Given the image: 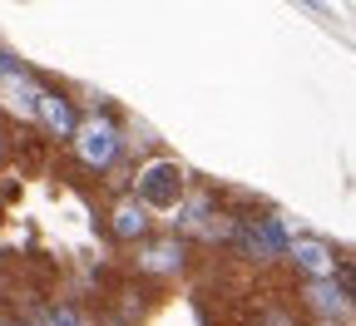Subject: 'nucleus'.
Instances as JSON below:
<instances>
[{"mask_svg":"<svg viewBox=\"0 0 356 326\" xmlns=\"http://www.w3.org/2000/svg\"><path fill=\"white\" fill-rule=\"evenodd\" d=\"M70 144H74V154H79L84 168L104 173L119 158V149H124V133H119V124L109 114H89V119H79V129H74Z\"/></svg>","mask_w":356,"mask_h":326,"instance_id":"f257e3e1","label":"nucleus"},{"mask_svg":"<svg viewBox=\"0 0 356 326\" xmlns=\"http://www.w3.org/2000/svg\"><path fill=\"white\" fill-rule=\"evenodd\" d=\"M178 193H184V168L178 163L154 158L139 168V203L144 208H168V203H178Z\"/></svg>","mask_w":356,"mask_h":326,"instance_id":"f03ea898","label":"nucleus"},{"mask_svg":"<svg viewBox=\"0 0 356 326\" xmlns=\"http://www.w3.org/2000/svg\"><path fill=\"white\" fill-rule=\"evenodd\" d=\"M233 238L252 252V257H282L287 247H292V238H287V227L277 222V218H248V222H238L233 227Z\"/></svg>","mask_w":356,"mask_h":326,"instance_id":"7ed1b4c3","label":"nucleus"},{"mask_svg":"<svg viewBox=\"0 0 356 326\" xmlns=\"http://www.w3.org/2000/svg\"><path fill=\"white\" fill-rule=\"evenodd\" d=\"M287 257H292V267L307 277V282H327V277H337V252L322 238H292Z\"/></svg>","mask_w":356,"mask_h":326,"instance_id":"20e7f679","label":"nucleus"},{"mask_svg":"<svg viewBox=\"0 0 356 326\" xmlns=\"http://www.w3.org/2000/svg\"><path fill=\"white\" fill-rule=\"evenodd\" d=\"M302 297H307V307H312V311H317V321H337V326H341V316H346V311H356V297H351V292H341L337 277H327V282H307V287H302Z\"/></svg>","mask_w":356,"mask_h":326,"instance_id":"39448f33","label":"nucleus"},{"mask_svg":"<svg viewBox=\"0 0 356 326\" xmlns=\"http://www.w3.org/2000/svg\"><path fill=\"white\" fill-rule=\"evenodd\" d=\"M35 119H40V129H44V133H55V138H74V129H79L74 104H70L65 95H55V89H44V95H40Z\"/></svg>","mask_w":356,"mask_h":326,"instance_id":"423d86ee","label":"nucleus"},{"mask_svg":"<svg viewBox=\"0 0 356 326\" xmlns=\"http://www.w3.org/2000/svg\"><path fill=\"white\" fill-rule=\"evenodd\" d=\"M109 232H114L119 243H144L149 238V208L139 198H119L109 208Z\"/></svg>","mask_w":356,"mask_h":326,"instance_id":"0eeeda50","label":"nucleus"},{"mask_svg":"<svg viewBox=\"0 0 356 326\" xmlns=\"http://www.w3.org/2000/svg\"><path fill=\"white\" fill-rule=\"evenodd\" d=\"M40 95H44V84H40V79H30L20 65H15L10 74H0V99H6L15 114H35Z\"/></svg>","mask_w":356,"mask_h":326,"instance_id":"6e6552de","label":"nucleus"},{"mask_svg":"<svg viewBox=\"0 0 356 326\" xmlns=\"http://www.w3.org/2000/svg\"><path fill=\"white\" fill-rule=\"evenodd\" d=\"M184 262H188V247L178 243V238H163V243L139 247V267H144V272H154V277H173Z\"/></svg>","mask_w":356,"mask_h":326,"instance_id":"1a4fd4ad","label":"nucleus"},{"mask_svg":"<svg viewBox=\"0 0 356 326\" xmlns=\"http://www.w3.org/2000/svg\"><path fill=\"white\" fill-rule=\"evenodd\" d=\"M40 326H89V316H84L79 307H70V302H65V307H50V311H44V321H40Z\"/></svg>","mask_w":356,"mask_h":326,"instance_id":"9d476101","label":"nucleus"},{"mask_svg":"<svg viewBox=\"0 0 356 326\" xmlns=\"http://www.w3.org/2000/svg\"><path fill=\"white\" fill-rule=\"evenodd\" d=\"M0 326H20V321H0Z\"/></svg>","mask_w":356,"mask_h":326,"instance_id":"9b49d317","label":"nucleus"},{"mask_svg":"<svg viewBox=\"0 0 356 326\" xmlns=\"http://www.w3.org/2000/svg\"><path fill=\"white\" fill-rule=\"evenodd\" d=\"M317 326H337V321H317Z\"/></svg>","mask_w":356,"mask_h":326,"instance_id":"f8f14e48","label":"nucleus"}]
</instances>
